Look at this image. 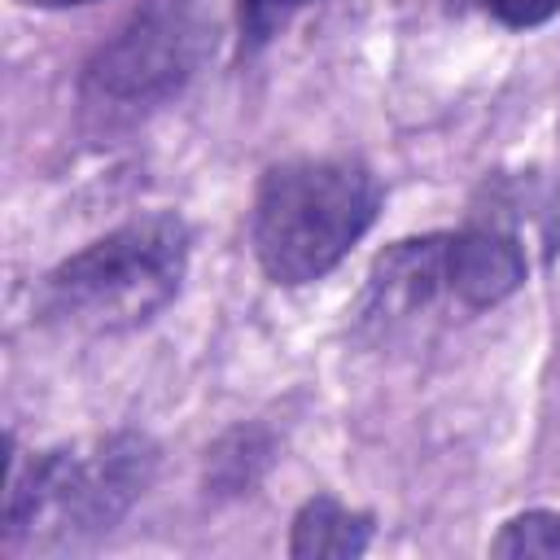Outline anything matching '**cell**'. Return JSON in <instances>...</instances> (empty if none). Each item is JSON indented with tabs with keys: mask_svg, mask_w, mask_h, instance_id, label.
<instances>
[{
	"mask_svg": "<svg viewBox=\"0 0 560 560\" xmlns=\"http://www.w3.org/2000/svg\"><path fill=\"white\" fill-rule=\"evenodd\" d=\"M162 451L140 429L66 442L18 464L9 438V477L0 508L4 556H66L105 538L153 486Z\"/></svg>",
	"mask_w": 560,
	"mask_h": 560,
	"instance_id": "obj_1",
	"label": "cell"
},
{
	"mask_svg": "<svg viewBox=\"0 0 560 560\" xmlns=\"http://www.w3.org/2000/svg\"><path fill=\"white\" fill-rule=\"evenodd\" d=\"M188 258L192 232L175 210L136 214L44 276L39 315L79 337L136 332L179 298Z\"/></svg>",
	"mask_w": 560,
	"mask_h": 560,
	"instance_id": "obj_2",
	"label": "cell"
},
{
	"mask_svg": "<svg viewBox=\"0 0 560 560\" xmlns=\"http://www.w3.org/2000/svg\"><path fill=\"white\" fill-rule=\"evenodd\" d=\"M381 179L359 158H284L262 171L249 245L271 284L324 280L376 223Z\"/></svg>",
	"mask_w": 560,
	"mask_h": 560,
	"instance_id": "obj_3",
	"label": "cell"
},
{
	"mask_svg": "<svg viewBox=\"0 0 560 560\" xmlns=\"http://www.w3.org/2000/svg\"><path fill=\"white\" fill-rule=\"evenodd\" d=\"M214 18L206 0H140L131 18L88 57L83 96L109 109H144L175 96L210 57Z\"/></svg>",
	"mask_w": 560,
	"mask_h": 560,
	"instance_id": "obj_4",
	"label": "cell"
},
{
	"mask_svg": "<svg viewBox=\"0 0 560 560\" xmlns=\"http://www.w3.org/2000/svg\"><path fill=\"white\" fill-rule=\"evenodd\" d=\"M438 302H451V284H446V232H424V236H407L394 241L376 254L368 284H363V302L359 315L368 324H402Z\"/></svg>",
	"mask_w": 560,
	"mask_h": 560,
	"instance_id": "obj_5",
	"label": "cell"
},
{
	"mask_svg": "<svg viewBox=\"0 0 560 560\" xmlns=\"http://www.w3.org/2000/svg\"><path fill=\"white\" fill-rule=\"evenodd\" d=\"M529 276V258L516 232L499 223H468L446 232V284L459 311H490L508 302Z\"/></svg>",
	"mask_w": 560,
	"mask_h": 560,
	"instance_id": "obj_6",
	"label": "cell"
},
{
	"mask_svg": "<svg viewBox=\"0 0 560 560\" xmlns=\"http://www.w3.org/2000/svg\"><path fill=\"white\" fill-rule=\"evenodd\" d=\"M376 516L346 508L332 494H315L298 508L289 525V556L293 560H354L372 547Z\"/></svg>",
	"mask_w": 560,
	"mask_h": 560,
	"instance_id": "obj_7",
	"label": "cell"
},
{
	"mask_svg": "<svg viewBox=\"0 0 560 560\" xmlns=\"http://www.w3.org/2000/svg\"><path fill=\"white\" fill-rule=\"evenodd\" d=\"M271 464H276V433L267 424L241 420L206 446L201 486L214 499H241V494L258 490V481L271 472Z\"/></svg>",
	"mask_w": 560,
	"mask_h": 560,
	"instance_id": "obj_8",
	"label": "cell"
},
{
	"mask_svg": "<svg viewBox=\"0 0 560 560\" xmlns=\"http://www.w3.org/2000/svg\"><path fill=\"white\" fill-rule=\"evenodd\" d=\"M490 556L503 560H529V556H560V512L551 508H525L499 525L490 538Z\"/></svg>",
	"mask_w": 560,
	"mask_h": 560,
	"instance_id": "obj_9",
	"label": "cell"
},
{
	"mask_svg": "<svg viewBox=\"0 0 560 560\" xmlns=\"http://www.w3.org/2000/svg\"><path fill=\"white\" fill-rule=\"evenodd\" d=\"M319 0H236V26H241V48L258 52L267 48L298 13H306Z\"/></svg>",
	"mask_w": 560,
	"mask_h": 560,
	"instance_id": "obj_10",
	"label": "cell"
},
{
	"mask_svg": "<svg viewBox=\"0 0 560 560\" xmlns=\"http://www.w3.org/2000/svg\"><path fill=\"white\" fill-rule=\"evenodd\" d=\"M481 4L508 31H534V26H547L560 13V0H481Z\"/></svg>",
	"mask_w": 560,
	"mask_h": 560,
	"instance_id": "obj_11",
	"label": "cell"
},
{
	"mask_svg": "<svg viewBox=\"0 0 560 560\" xmlns=\"http://www.w3.org/2000/svg\"><path fill=\"white\" fill-rule=\"evenodd\" d=\"M26 9H83V4H96V0H18Z\"/></svg>",
	"mask_w": 560,
	"mask_h": 560,
	"instance_id": "obj_12",
	"label": "cell"
}]
</instances>
